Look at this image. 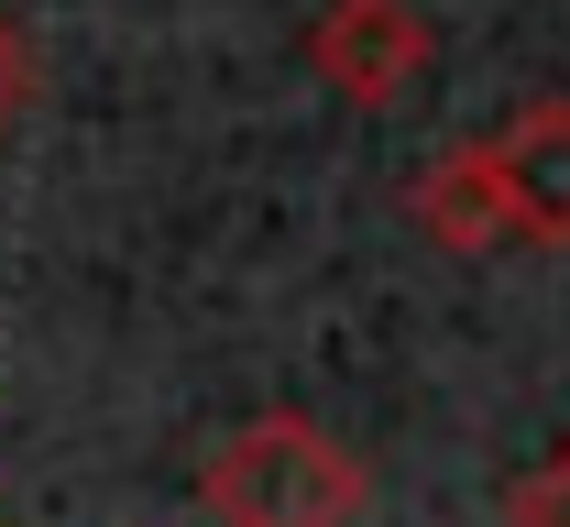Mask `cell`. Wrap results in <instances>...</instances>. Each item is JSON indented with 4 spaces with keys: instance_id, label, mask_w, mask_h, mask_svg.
Returning <instances> with one entry per match:
<instances>
[{
    "instance_id": "cell-2",
    "label": "cell",
    "mask_w": 570,
    "mask_h": 527,
    "mask_svg": "<svg viewBox=\"0 0 570 527\" xmlns=\"http://www.w3.org/2000/svg\"><path fill=\"white\" fill-rule=\"evenodd\" d=\"M428 56H439V33H428L417 0H330L307 22V77L352 110H395L428 77Z\"/></svg>"
},
{
    "instance_id": "cell-3",
    "label": "cell",
    "mask_w": 570,
    "mask_h": 527,
    "mask_svg": "<svg viewBox=\"0 0 570 527\" xmlns=\"http://www.w3.org/2000/svg\"><path fill=\"white\" fill-rule=\"evenodd\" d=\"M494 144V176H504V209H515V242H549L570 253V99H527Z\"/></svg>"
},
{
    "instance_id": "cell-1",
    "label": "cell",
    "mask_w": 570,
    "mask_h": 527,
    "mask_svg": "<svg viewBox=\"0 0 570 527\" xmlns=\"http://www.w3.org/2000/svg\"><path fill=\"white\" fill-rule=\"evenodd\" d=\"M198 506L209 527H362L373 461L330 440L307 407H264L198 461Z\"/></svg>"
},
{
    "instance_id": "cell-4",
    "label": "cell",
    "mask_w": 570,
    "mask_h": 527,
    "mask_svg": "<svg viewBox=\"0 0 570 527\" xmlns=\"http://www.w3.org/2000/svg\"><path fill=\"white\" fill-rule=\"evenodd\" d=\"M406 221H417V242H439V253H504L515 242V209H504V176H494V144H450L428 176H406Z\"/></svg>"
},
{
    "instance_id": "cell-6",
    "label": "cell",
    "mask_w": 570,
    "mask_h": 527,
    "mask_svg": "<svg viewBox=\"0 0 570 527\" xmlns=\"http://www.w3.org/2000/svg\"><path fill=\"white\" fill-rule=\"evenodd\" d=\"M33 99H45V45H33V33H22L11 11H0V133H11V121H22Z\"/></svg>"
},
{
    "instance_id": "cell-5",
    "label": "cell",
    "mask_w": 570,
    "mask_h": 527,
    "mask_svg": "<svg viewBox=\"0 0 570 527\" xmlns=\"http://www.w3.org/2000/svg\"><path fill=\"white\" fill-rule=\"evenodd\" d=\"M504 527H570V440L538 472H515V495H504Z\"/></svg>"
}]
</instances>
